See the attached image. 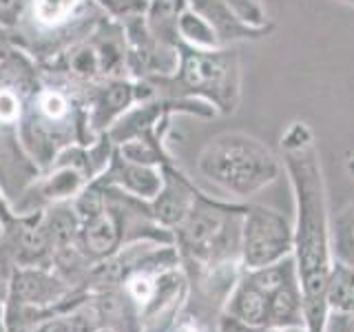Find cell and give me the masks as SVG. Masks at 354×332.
<instances>
[{
	"mask_svg": "<svg viewBox=\"0 0 354 332\" xmlns=\"http://www.w3.org/2000/svg\"><path fill=\"white\" fill-rule=\"evenodd\" d=\"M283 171L295 197V250L304 293L306 332H324L328 306L326 284L332 266L328 188L317 138L306 122H292L279 140Z\"/></svg>",
	"mask_w": 354,
	"mask_h": 332,
	"instance_id": "cell-1",
	"label": "cell"
},
{
	"mask_svg": "<svg viewBox=\"0 0 354 332\" xmlns=\"http://www.w3.org/2000/svg\"><path fill=\"white\" fill-rule=\"evenodd\" d=\"M20 144L42 173L75 144H91L97 136L88 124L84 86L38 64L20 120Z\"/></svg>",
	"mask_w": 354,
	"mask_h": 332,
	"instance_id": "cell-2",
	"label": "cell"
},
{
	"mask_svg": "<svg viewBox=\"0 0 354 332\" xmlns=\"http://www.w3.org/2000/svg\"><path fill=\"white\" fill-rule=\"evenodd\" d=\"M147 82L155 89V95L202 100L217 116H232L241 102V60L232 44L197 49L180 42L175 71L149 77Z\"/></svg>",
	"mask_w": 354,
	"mask_h": 332,
	"instance_id": "cell-3",
	"label": "cell"
},
{
	"mask_svg": "<svg viewBox=\"0 0 354 332\" xmlns=\"http://www.w3.org/2000/svg\"><path fill=\"white\" fill-rule=\"evenodd\" d=\"M197 171L228 195L252 197L279 180L283 162L254 136L243 131H224L199 151Z\"/></svg>",
	"mask_w": 354,
	"mask_h": 332,
	"instance_id": "cell-4",
	"label": "cell"
},
{
	"mask_svg": "<svg viewBox=\"0 0 354 332\" xmlns=\"http://www.w3.org/2000/svg\"><path fill=\"white\" fill-rule=\"evenodd\" d=\"M246 206L199 191L193 208L173 230V243L180 252L182 266L217 268L241 264V221Z\"/></svg>",
	"mask_w": 354,
	"mask_h": 332,
	"instance_id": "cell-5",
	"label": "cell"
},
{
	"mask_svg": "<svg viewBox=\"0 0 354 332\" xmlns=\"http://www.w3.org/2000/svg\"><path fill=\"white\" fill-rule=\"evenodd\" d=\"M102 16L95 0H25L11 31L22 51L36 62H47L82 40Z\"/></svg>",
	"mask_w": 354,
	"mask_h": 332,
	"instance_id": "cell-6",
	"label": "cell"
},
{
	"mask_svg": "<svg viewBox=\"0 0 354 332\" xmlns=\"http://www.w3.org/2000/svg\"><path fill=\"white\" fill-rule=\"evenodd\" d=\"M295 250V224L281 210L248 204L241 221L239 261L243 270L263 268L290 257Z\"/></svg>",
	"mask_w": 354,
	"mask_h": 332,
	"instance_id": "cell-7",
	"label": "cell"
},
{
	"mask_svg": "<svg viewBox=\"0 0 354 332\" xmlns=\"http://www.w3.org/2000/svg\"><path fill=\"white\" fill-rule=\"evenodd\" d=\"M86 109H88V124L95 136L104 133L136 104L151 100L155 89L147 80L138 77H111V80L84 86Z\"/></svg>",
	"mask_w": 354,
	"mask_h": 332,
	"instance_id": "cell-8",
	"label": "cell"
},
{
	"mask_svg": "<svg viewBox=\"0 0 354 332\" xmlns=\"http://www.w3.org/2000/svg\"><path fill=\"white\" fill-rule=\"evenodd\" d=\"M162 175H164L162 188L149 202V208L153 219L162 228L173 232L184 221L188 210L193 208L199 188L191 182V177L182 173V169L175 162L164 164Z\"/></svg>",
	"mask_w": 354,
	"mask_h": 332,
	"instance_id": "cell-9",
	"label": "cell"
},
{
	"mask_svg": "<svg viewBox=\"0 0 354 332\" xmlns=\"http://www.w3.org/2000/svg\"><path fill=\"white\" fill-rule=\"evenodd\" d=\"M91 308L97 328L113 332H142L140 310L122 286H100L88 290Z\"/></svg>",
	"mask_w": 354,
	"mask_h": 332,
	"instance_id": "cell-10",
	"label": "cell"
},
{
	"mask_svg": "<svg viewBox=\"0 0 354 332\" xmlns=\"http://www.w3.org/2000/svg\"><path fill=\"white\" fill-rule=\"evenodd\" d=\"M100 180L109 186L120 188V191H124L133 197L144 199V202H151V199L160 193L164 175H162V166L131 162L127 158H122L118 151H113L109 166L104 169V173L100 175Z\"/></svg>",
	"mask_w": 354,
	"mask_h": 332,
	"instance_id": "cell-11",
	"label": "cell"
},
{
	"mask_svg": "<svg viewBox=\"0 0 354 332\" xmlns=\"http://www.w3.org/2000/svg\"><path fill=\"white\" fill-rule=\"evenodd\" d=\"M186 7L188 0H151L149 11L144 14L149 31L169 47H180L177 22H180V16Z\"/></svg>",
	"mask_w": 354,
	"mask_h": 332,
	"instance_id": "cell-12",
	"label": "cell"
},
{
	"mask_svg": "<svg viewBox=\"0 0 354 332\" xmlns=\"http://www.w3.org/2000/svg\"><path fill=\"white\" fill-rule=\"evenodd\" d=\"M330 250L335 261L354 268V202L341 206L330 217Z\"/></svg>",
	"mask_w": 354,
	"mask_h": 332,
	"instance_id": "cell-13",
	"label": "cell"
},
{
	"mask_svg": "<svg viewBox=\"0 0 354 332\" xmlns=\"http://www.w3.org/2000/svg\"><path fill=\"white\" fill-rule=\"evenodd\" d=\"M328 313H354V268L332 259L326 284Z\"/></svg>",
	"mask_w": 354,
	"mask_h": 332,
	"instance_id": "cell-14",
	"label": "cell"
},
{
	"mask_svg": "<svg viewBox=\"0 0 354 332\" xmlns=\"http://www.w3.org/2000/svg\"><path fill=\"white\" fill-rule=\"evenodd\" d=\"M177 31H180V42L191 44V47H197V49L221 47L213 25H210L204 16H199L197 11H193L191 7H186L182 11L180 22H177Z\"/></svg>",
	"mask_w": 354,
	"mask_h": 332,
	"instance_id": "cell-15",
	"label": "cell"
},
{
	"mask_svg": "<svg viewBox=\"0 0 354 332\" xmlns=\"http://www.w3.org/2000/svg\"><path fill=\"white\" fill-rule=\"evenodd\" d=\"M95 330H97V324L86 302L77 308L62 310V313L47 317L42 324L36 326L33 332H95Z\"/></svg>",
	"mask_w": 354,
	"mask_h": 332,
	"instance_id": "cell-16",
	"label": "cell"
},
{
	"mask_svg": "<svg viewBox=\"0 0 354 332\" xmlns=\"http://www.w3.org/2000/svg\"><path fill=\"white\" fill-rule=\"evenodd\" d=\"M97 7L118 22H124L129 18L144 16L149 11L151 0H95Z\"/></svg>",
	"mask_w": 354,
	"mask_h": 332,
	"instance_id": "cell-17",
	"label": "cell"
},
{
	"mask_svg": "<svg viewBox=\"0 0 354 332\" xmlns=\"http://www.w3.org/2000/svg\"><path fill=\"white\" fill-rule=\"evenodd\" d=\"M22 9H25V0H0V27L14 29Z\"/></svg>",
	"mask_w": 354,
	"mask_h": 332,
	"instance_id": "cell-18",
	"label": "cell"
},
{
	"mask_svg": "<svg viewBox=\"0 0 354 332\" xmlns=\"http://www.w3.org/2000/svg\"><path fill=\"white\" fill-rule=\"evenodd\" d=\"M14 270L16 266L7 255L0 250V308L5 306L7 297H9V288H11V279H14Z\"/></svg>",
	"mask_w": 354,
	"mask_h": 332,
	"instance_id": "cell-19",
	"label": "cell"
},
{
	"mask_svg": "<svg viewBox=\"0 0 354 332\" xmlns=\"http://www.w3.org/2000/svg\"><path fill=\"white\" fill-rule=\"evenodd\" d=\"M324 332H354V313H328Z\"/></svg>",
	"mask_w": 354,
	"mask_h": 332,
	"instance_id": "cell-20",
	"label": "cell"
},
{
	"mask_svg": "<svg viewBox=\"0 0 354 332\" xmlns=\"http://www.w3.org/2000/svg\"><path fill=\"white\" fill-rule=\"evenodd\" d=\"M162 332H204L199 319L193 315H177Z\"/></svg>",
	"mask_w": 354,
	"mask_h": 332,
	"instance_id": "cell-21",
	"label": "cell"
},
{
	"mask_svg": "<svg viewBox=\"0 0 354 332\" xmlns=\"http://www.w3.org/2000/svg\"><path fill=\"white\" fill-rule=\"evenodd\" d=\"M16 49H20V47L16 42L14 31L7 29V27H0V64H3Z\"/></svg>",
	"mask_w": 354,
	"mask_h": 332,
	"instance_id": "cell-22",
	"label": "cell"
},
{
	"mask_svg": "<svg viewBox=\"0 0 354 332\" xmlns=\"http://www.w3.org/2000/svg\"><path fill=\"white\" fill-rule=\"evenodd\" d=\"M346 171H348L350 177H354V155H350V158H348V162H346Z\"/></svg>",
	"mask_w": 354,
	"mask_h": 332,
	"instance_id": "cell-23",
	"label": "cell"
},
{
	"mask_svg": "<svg viewBox=\"0 0 354 332\" xmlns=\"http://www.w3.org/2000/svg\"><path fill=\"white\" fill-rule=\"evenodd\" d=\"M0 332H7V326H5V317H3V308H0Z\"/></svg>",
	"mask_w": 354,
	"mask_h": 332,
	"instance_id": "cell-24",
	"label": "cell"
},
{
	"mask_svg": "<svg viewBox=\"0 0 354 332\" xmlns=\"http://www.w3.org/2000/svg\"><path fill=\"white\" fill-rule=\"evenodd\" d=\"M339 3H343V5H350V7H354V0H339Z\"/></svg>",
	"mask_w": 354,
	"mask_h": 332,
	"instance_id": "cell-25",
	"label": "cell"
},
{
	"mask_svg": "<svg viewBox=\"0 0 354 332\" xmlns=\"http://www.w3.org/2000/svg\"><path fill=\"white\" fill-rule=\"evenodd\" d=\"M3 235H5V226L0 224V241H3Z\"/></svg>",
	"mask_w": 354,
	"mask_h": 332,
	"instance_id": "cell-26",
	"label": "cell"
},
{
	"mask_svg": "<svg viewBox=\"0 0 354 332\" xmlns=\"http://www.w3.org/2000/svg\"><path fill=\"white\" fill-rule=\"evenodd\" d=\"M95 332H113V330H109V328H97Z\"/></svg>",
	"mask_w": 354,
	"mask_h": 332,
	"instance_id": "cell-27",
	"label": "cell"
},
{
	"mask_svg": "<svg viewBox=\"0 0 354 332\" xmlns=\"http://www.w3.org/2000/svg\"><path fill=\"white\" fill-rule=\"evenodd\" d=\"M257 3H261V0H257Z\"/></svg>",
	"mask_w": 354,
	"mask_h": 332,
	"instance_id": "cell-28",
	"label": "cell"
}]
</instances>
